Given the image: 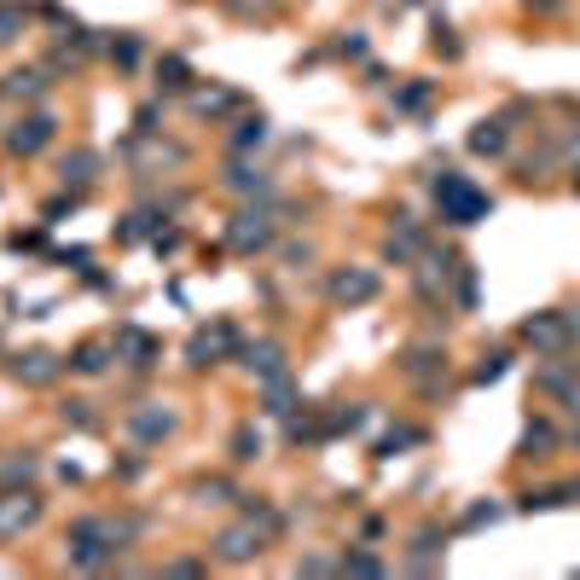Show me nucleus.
I'll use <instances>...</instances> for the list:
<instances>
[{
	"label": "nucleus",
	"instance_id": "f257e3e1",
	"mask_svg": "<svg viewBox=\"0 0 580 580\" xmlns=\"http://www.w3.org/2000/svg\"><path fill=\"white\" fill-rule=\"evenodd\" d=\"M116 534H111V516H76L70 534H65V557H70V569L81 575H99V569H111L116 564Z\"/></svg>",
	"mask_w": 580,
	"mask_h": 580
},
{
	"label": "nucleus",
	"instance_id": "f03ea898",
	"mask_svg": "<svg viewBox=\"0 0 580 580\" xmlns=\"http://www.w3.org/2000/svg\"><path fill=\"white\" fill-rule=\"evenodd\" d=\"M435 210H442L447 226H476V221L493 215V198L470 175H442L435 180Z\"/></svg>",
	"mask_w": 580,
	"mask_h": 580
},
{
	"label": "nucleus",
	"instance_id": "7ed1b4c3",
	"mask_svg": "<svg viewBox=\"0 0 580 580\" xmlns=\"http://www.w3.org/2000/svg\"><path fill=\"white\" fill-rule=\"evenodd\" d=\"M53 140H58V116L35 105V111H24V116L12 122V129H7V140H0V145H7V157H18V163H24V157H41Z\"/></svg>",
	"mask_w": 580,
	"mask_h": 580
},
{
	"label": "nucleus",
	"instance_id": "20e7f679",
	"mask_svg": "<svg viewBox=\"0 0 580 580\" xmlns=\"http://www.w3.org/2000/svg\"><path fill=\"white\" fill-rule=\"evenodd\" d=\"M221 360H238V331L226 325V320L192 331V343H186V366L203 371V366H221Z\"/></svg>",
	"mask_w": 580,
	"mask_h": 580
},
{
	"label": "nucleus",
	"instance_id": "39448f33",
	"mask_svg": "<svg viewBox=\"0 0 580 580\" xmlns=\"http://www.w3.org/2000/svg\"><path fill=\"white\" fill-rule=\"evenodd\" d=\"M261 546H267V534L250 523V516H238V523H226V528L215 534L210 551H215V564H233V569H238V564H256Z\"/></svg>",
	"mask_w": 580,
	"mask_h": 580
},
{
	"label": "nucleus",
	"instance_id": "423d86ee",
	"mask_svg": "<svg viewBox=\"0 0 580 580\" xmlns=\"http://www.w3.org/2000/svg\"><path fill=\"white\" fill-rule=\"evenodd\" d=\"M378 290H383V279L371 274V267H337V274L325 279V297L337 308H366Z\"/></svg>",
	"mask_w": 580,
	"mask_h": 580
},
{
	"label": "nucleus",
	"instance_id": "0eeeda50",
	"mask_svg": "<svg viewBox=\"0 0 580 580\" xmlns=\"http://www.w3.org/2000/svg\"><path fill=\"white\" fill-rule=\"evenodd\" d=\"M226 244H233L238 256H261L267 244H274V215H267V203L261 210H238L233 226H226Z\"/></svg>",
	"mask_w": 580,
	"mask_h": 580
},
{
	"label": "nucleus",
	"instance_id": "6e6552de",
	"mask_svg": "<svg viewBox=\"0 0 580 580\" xmlns=\"http://www.w3.org/2000/svg\"><path fill=\"white\" fill-rule=\"evenodd\" d=\"M41 523V493L30 488H0V540H12V534H24Z\"/></svg>",
	"mask_w": 580,
	"mask_h": 580
},
{
	"label": "nucleus",
	"instance_id": "1a4fd4ad",
	"mask_svg": "<svg viewBox=\"0 0 580 580\" xmlns=\"http://www.w3.org/2000/svg\"><path fill=\"white\" fill-rule=\"evenodd\" d=\"M7 371L24 389H47V383H58V371H65V360L58 355H47V348H24V355H12L7 360Z\"/></svg>",
	"mask_w": 580,
	"mask_h": 580
},
{
	"label": "nucleus",
	"instance_id": "9d476101",
	"mask_svg": "<svg viewBox=\"0 0 580 580\" xmlns=\"http://www.w3.org/2000/svg\"><path fill=\"white\" fill-rule=\"evenodd\" d=\"M221 186L233 198H256V203H274V175L261 169V163H250V157H238L233 169L221 175Z\"/></svg>",
	"mask_w": 580,
	"mask_h": 580
},
{
	"label": "nucleus",
	"instance_id": "9b49d317",
	"mask_svg": "<svg viewBox=\"0 0 580 580\" xmlns=\"http://www.w3.org/2000/svg\"><path fill=\"white\" fill-rule=\"evenodd\" d=\"M401 371H406L412 383L435 389V383L447 378V348H442V343H412L406 355H401Z\"/></svg>",
	"mask_w": 580,
	"mask_h": 580
},
{
	"label": "nucleus",
	"instance_id": "f8f14e48",
	"mask_svg": "<svg viewBox=\"0 0 580 580\" xmlns=\"http://www.w3.org/2000/svg\"><path fill=\"white\" fill-rule=\"evenodd\" d=\"M129 435H134L140 447L169 442V435H175V412L163 406V401H145V406H134V412H129Z\"/></svg>",
	"mask_w": 580,
	"mask_h": 580
},
{
	"label": "nucleus",
	"instance_id": "ddd939ff",
	"mask_svg": "<svg viewBox=\"0 0 580 580\" xmlns=\"http://www.w3.org/2000/svg\"><path fill=\"white\" fill-rule=\"evenodd\" d=\"M99 169H105V157H99L93 145H70V152L58 157V180H65V192H88V186L99 180Z\"/></svg>",
	"mask_w": 580,
	"mask_h": 580
},
{
	"label": "nucleus",
	"instance_id": "4468645a",
	"mask_svg": "<svg viewBox=\"0 0 580 580\" xmlns=\"http://www.w3.org/2000/svg\"><path fill=\"white\" fill-rule=\"evenodd\" d=\"M157 355H163V343L152 337V331H140V325H122V331H116V360H122V366L152 371Z\"/></svg>",
	"mask_w": 580,
	"mask_h": 580
},
{
	"label": "nucleus",
	"instance_id": "2eb2a0df",
	"mask_svg": "<svg viewBox=\"0 0 580 580\" xmlns=\"http://www.w3.org/2000/svg\"><path fill=\"white\" fill-rule=\"evenodd\" d=\"M238 366L250 371L256 383H261V378H279V371H285V348H279L274 337H261V343H238Z\"/></svg>",
	"mask_w": 580,
	"mask_h": 580
},
{
	"label": "nucleus",
	"instance_id": "dca6fc26",
	"mask_svg": "<svg viewBox=\"0 0 580 580\" xmlns=\"http://www.w3.org/2000/svg\"><path fill=\"white\" fill-rule=\"evenodd\" d=\"M47 88H53V70H35V65H18V70L7 76V93L18 99V105H41V99H47Z\"/></svg>",
	"mask_w": 580,
	"mask_h": 580
},
{
	"label": "nucleus",
	"instance_id": "f3484780",
	"mask_svg": "<svg viewBox=\"0 0 580 580\" xmlns=\"http://www.w3.org/2000/svg\"><path fill=\"white\" fill-rule=\"evenodd\" d=\"M261 406L267 412H285V419L302 406V389H297V378H290V366L279 371V378H261Z\"/></svg>",
	"mask_w": 580,
	"mask_h": 580
},
{
	"label": "nucleus",
	"instance_id": "a211bd4d",
	"mask_svg": "<svg viewBox=\"0 0 580 580\" xmlns=\"http://www.w3.org/2000/svg\"><path fill=\"white\" fill-rule=\"evenodd\" d=\"M111 360H116V343H81L65 366L76 371V378H105V371H111Z\"/></svg>",
	"mask_w": 580,
	"mask_h": 580
},
{
	"label": "nucleus",
	"instance_id": "6ab92c4d",
	"mask_svg": "<svg viewBox=\"0 0 580 580\" xmlns=\"http://www.w3.org/2000/svg\"><path fill=\"white\" fill-rule=\"evenodd\" d=\"M267 134H274V122L256 111V116H238V129L226 134V145H233V157H250V152H261V145H267Z\"/></svg>",
	"mask_w": 580,
	"mask_h": 580
},
{
	"label": "nucleus",
	"instance_id": "aec40b11",
	"mask_svg": "<svg viewBox=\"0 0 580 580\" xmlns=\"http://www.w3.org/2000/svg\"><path fill=\"white\" fill-rule=\"evenodd\" d=\"M516 337L534 343V348H564L569 331H564V314H534V320H523V331H516Z\"/></svg>",
	"mask_w": 580,
	"mask_h": 580
},
{
	"label": "nucleus",
	"instance_id": "412c9836",
	"mask_svg": "<svg viewBox=\"0 0 580 580\" xmlns=\"http://www.w3.org/2000/svg\"><path fill=\"white\" fill-rule=\"evenodd\" d=\"M192 81H198V76H192V65H186L180 53H163V58H157V88H163V93H186Z\"/></svg>",
	"mask_w": 580,
	"mask_h": 580
},
{
	"label": "nucleus",
	"instance_id": "4be33fe9",
	"mask_svg": "<svg viewBox=\"0 0 580 580\" xmlns=\"http://www.w3.org/2000/svg\"><path fill=\"white\" fill-rule=\"evenodd\" d=\"M551 447H557V430L546 419H534L523 430V442H516V459H551Z\"/></svg>",
	"mask_w": 580,
	"mask_h": 580
},
{
	"label": "nucleus",
	"instance_id": "5701e85b",
	"mask_svg": "<svg viewBox=\"0 0 580 580\" xmlns=\"http://www.w3.org/2000/svg\"><path fill=\"white\" fill-rule=\"evenodd\" d=\"M35 470H41V459H35V453H30V447H24V453L12 447L7 459H0V488H24Z\"/></svg>",
	"mask_w": 580,
	"mask_h": 580
},
{
	"label": "nucleus",
	"instance_id": "b1692460",
	"mask_svg": "<svg viewBox=\"0 0 580 580\" xmlns=\"http://www.w3.org/2000/svg\"><path fill=\"white\" fill-rule=\"evenodd\" d=\"M226 453H233V465H256L261 453H267V447H261V430H256V424H238L233 442H226Z\"/></svg>",
	"mask_w": 580,
	"mask_h": 580
},
{
	"label": "nucleus",
	"instance_id": "393cba45",
	"mask_svg": "<svg viewBox=\"0 0 580 580\" xmlns=\"http://www.w3.org/2000/svg\"><path fill=\"white\" fill-rule=\"evenodd\" d=\"M470 152L476 157H505V122H476V129H470Z\"/></svg>",
	"mask_w": 580,
	"mask_h": 580
},
{
	"label": "nucleus",
	"instance_id": "a878e982",
	"mask_svg": "<svg viewBox=\"0 0 580 580\" xmlns=\"http://www.w3.org/2000/svg\"><path fill=\"white\" fill-rule=\"evenodd\" d=\"M192 111L198 116H226V111H238V93L233 88H203V93H192Z\"/></svg>",
	"mask_w": 580,
	"mask_h": 580
},
{
	"label": "nucleus",
	"instance_id": "bb28decb",
	"mask_svg": "<svg viewBox=\"0 0 580 580\" xmlns=\"http://www.w3.org/2000/svg\"><path fill=\"white\" fill-rule=\"evenodd\" d=\"M105 53H111V65H116V70H140V58H145L140 35H129V30H122V35L111 41V47H105Z\"/></svg>",
	"mask_w": 580,
	"mask_h": 580
},
{
	"label": "nucleus",
	"instance_id": "cd10ccee",
	"mask_svg": "<svg viewBox=\"0 0 580 580\" xmlns=\"http://www.w3.org/2000/svg\"><path fill=\"white\" fill-rule=\"evenodd\" d=\"M58 424L65 430H99V412H93V401H58Z\"/></svg>",
	"mask_w": 580,
	"mask_h": 580
},
{
	"label": "nucleus",
	"instance_id": "c85d7f7f",
	"mask_svg": "<svg viewBox=\"0 0 580 580\" xmlns=\"http://www.w3.org/2000/svg\"><path fill=\"white\" fill-rule=\"evenodd\" d=\"M419 442H424V435H419V430H412V424H395V430H389V435H383V442H378V459H395V453H401V447H419Z\"/></svg>",
	"mask_w": 580,
	"mask_h": 580
},
{
	"label": "nucleus",
	"instance_id": "c756f323",
	"mask_svg": "<svg viewBox=\"0 0 580 580\" xmlns=\"http://www.w3.org/2000/svg\"><path fill=\"white\" fill-rule=\"evenodd\" d=\"M24 24H30V12H24V7H7V0H0V47H12V41L24 35Z\"/></svg>",
	"mask_w": 580,
	"mask_h": 580
},
{
	"label": "nucleus",
	"instance_id": "7c9ffc66",
	"mask_svg": "<svg viewBox=\"0 0 580 580\" xmlns=\"http://www.w3.org/2000/svg\"><path fill=\"white\" fill-rule=\"evenodd\" d=\"M389 564L378 551H343V575H383Z\"/></svg>",
	"mask_w": 580,
	"mask_h": 580
},
{
	"label": "nucleus",
	"instance_id": "2f4dec72",
	"mask_svg": "<svg viewBox=\"0 0 580 580\" xmlns=\"http://www.w3.org/2000/svg\"><path fill=\"white\" fill-rule=\"evenodd\" d=\"M198 493H203V500H210V505H226V500H244V493H238L233 482H226V476H210V482H198Z\"/></svg>",
	"mask_w": 580,
	"mask_h": 580
},
{
	"label": "nucleus",
	"instance_id": "473e14b6",
	"mask_svg": "<svg viewBox=\"0 0 580 580\" xmlns=\"http://www.w3.org/2000/svg\"><path fill=\"white\" fill-rule=\"evenodd\" d=\"M430 105V81H412V88L395 93V111H424Z\"/></svg>",
	"mask_w": 580,
	"mask_h": 580
},
{
	"label": "nucleus",
	"instance_id": "72a5a7b5",
	"mask_svg": "<svg viewBox=\"0 0 580 580\" xmlns=\"http://www.w3.org/2000/svg\"><path fill=\"white\" fill-rule=\"evenodd\" d=\"M297 575H343V557H297Z\"/></svg>",
	"mask_w": 580,
	"mask_h": 580
},
{
	"label": "nucleus",
	"instance_id": "f704fd0d",
	"mask_svg": "<svg viewBox=\"0 0 580 580\" xmlns=\"http://www.w3.org/2000/svg\"><path fill=\"white\" fill-rule=\"evenodd\" d=\"M505 360H511V355H488L482 366L470 371V383H500V378H505Z\"/></svg>",
	"mask_w": 580,
	"mask_h": 580
},
{
	"label": "nucleus",
	"instance_id": "c9c22d12",
	"mask_svg": "<svg viewBox=\"0 0 580 580\" xmlns=\"http://www.w3.org/2000/svg\"><path fill=\"white\" fill-rule=\"evenodd\" d=\"M337 58H366V35L360 30H343L337 35Z\"/></svg>",
	"mask_w": 580,
	"mask_h": 580
},
{
	"label": "nucleus",
	"instance_id": "e433bc0d",
	"mask_svg": "<svg viewBox=\"0 0 580 580\" xmlns=\"http://www.w3.org/2000/svg\"><path fill=\"white\" fill-rule=\"evenodd\" d=\"M76 203H81V192H65V198H47V210H41V215H47V221H65V215L76 210Z\"/></svg>",
	"mask_w": 580,
	"mask_h": 580
},
{
	"label": "nucleus",
	"instance_id": "4c0bfd02",
	"mask_svg": "<svg viewBox=\"0 0 580 580\" xmlns=\"http://www.w3.org/2000/svg\"><path fill=\"white\" fill-rule=\"evenodd\" d=\"M134 134H140V140L157 134V105H140V111H134Z\"/></svg>",
	"mask_w": 580,
	"mask_h": 580
},
{
	"label": "nucleus",
	"instance_id": "58836bf2",
	"mask_svg": "<svg viewBox=\"0 0 580 580\" xmlns=\"http://www.w3.org/2000/svg\"><path fill=\"white\" fill-rule=\"evenodd\" d=\"M7 244H12L18 256H24V250H41V244H47V238H41V226H30V233H12Z\"/></svg>",
	"mask_w": 580,
	"mask_h": 580
},
{
	"label": "nucleus",
	"instance_id": "ea45409f",
	"mask_svg": "<svg viewBox=\"0 0 580 580\" xmlns=\"http://www.w3.org/2000/svg\"><path fill=\"white\" fill-rule=\"evenodd\" d=\"M290 267H308V261H314V244H285V250H279Z\"/></svg>",
	"mask_w": 580,
	"mask_h": 580
},
{
	"label": "nucleus",
	"instance_id": "a19ab883",
	"mask_svg": "<svg viewBox=\"0 0 580 580\" xmlns=\"http://www.w3.org/2000/svg\"><path fill=\"white\" fill-rule=\"evenodd\" d=\"M493 516H500V505H470L465 511V528H482V523H493Z\"/></svg>",
	"mask_w": 580,
	"mask_h": 580
},
{
	"label": "nucleus",
	"instance_id": "79ce46f5",
	"mask_svg": "<svg viewBox=\"0 0 580 580\" xmlns=\"http://www.w3.org/2000/svg\"><path fill=\"white\" fill-rule=\"evenodd\" d=\"M210 564H198V557H175V564H163V575H203Z\"/></svg>",
	"mask_w": 580,
	"mask_h": 580
},
{
	"label": "nucleus",
	"instance_id": "37998d69",
	"mask_svg": "<svg viewBox=\"0 0 580 580\" xmlns=\"http://www.w3.org/2000/svg\"><path fill=\"white\" fill-rule=\"evenodd\" d=\"M459 308H476V274L459 267Z\"/></svg>",
	"mask_w": 580,
	"mask_h": 580
},
{
	"label": "nucleus",
	"instance_id": "c03bdc74",
	"mask_svg": "<svg viewBox=\"0 0 580 580\" xmlns=\"http://www.w3.org/2000/svg\"><path fill=\"white\" fill-rule=\"evenodd\" d=\"M435 53L459 58V41H453V30H447V24H435Z\"/></svg>",
	"mask_w": 580,
	"mask_h": 580
},
{
	"label": "nucleus",
	"instance_id": "a18cd8bd",
	"mask_svg": "<svg viewBox=\"0 0 580 580\" xmlns=\"http://www.w3.org/2000/svg\"><path fill=\"white\" fill-rule=\"evenodd\" d=\"M111 470H116V476H122V482H134V476H140V470H145V465H140V459H116V465H111Z\"/></svg>",
	"mask_w": 580,
	"mask_h": 580
},
{
	"label": "nucleus",
	"instance_id": "49530a36",
	"mask_svg": "<svg viewBox=\"0 0 580 580\" xmlns=\"http://www.w3.org/2000/svg\"><path fill=\"white\" fill-rule=\"evenodd\" d=\"M564 331H569V337H580V308H569V314H564Z\"/></svg>",
	"mask_w": 580,
	"mask_h": 580
},
{
	"label": "nucleus",
	"instance_id": "de8ad7c7",
	"mask_svg": "<svg viewBox=\"0 0 580 580\" xmlns=\"http://www.w3.org/2000/svg\"><path fill=\"white\" fill-rule=\"evenodd\" d=\"M564 157L575 163V169H580V134H569V145H564Z\"/></svg>",
	"mask_w": 580,
	"mask_h": 580
},
{
	"label": "nucleus",
	"instance_id": "09e8293b",
	"mask_svg": "<svg viewBox=\"0 0 580 580\" xmlns=\"http://www.w3.org/2000/svg\"><path fill=\"white\" fill-rule=\"evenodd\" d=\"M528 7H534V12H557L564 0H528Z\"/></svg>",
	"mask_w": 580,
	"mask_h": 580
},
{
	"label": "nucleus",
	"instance_id": "8fccbe9b",
	"mask_svg": "<svg viewBox=\"0 0 580 580\" xmlns=\"http://www.w3.org/2000/svg\"><path fill=\"white\" fill-rule=\"evenodd\" d=\"M575 447H580V424H575Z\"/></svg>",
	"mask_w": 580,
	"mask_h": 580
},
{
	"label": "nucleus",
	"instance_id": "3c124183",
	"mask_svg": "<svg viewBox=\"0 0 580 580\" xmlns=\"http://www.w3.org/2000/svg\"><path fill=\"white\" fill-rule=\"evenodd\" d=\"M575 192H580V169H575Z\"/></svg>",
	"mask_w": 580,
	"mask_h": 580
}]
</instances>
